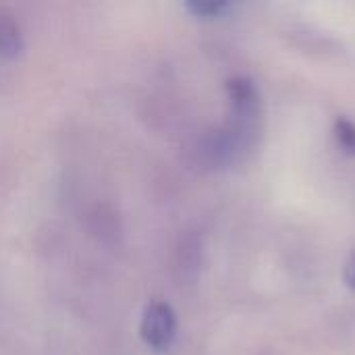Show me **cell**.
Wrapping results in <instances>:
<instances>
[{
  "instance_id": "obj_1",
  "label": "cell",
  "mask_w": 355,
  "mask_h": 355,
  "mask_svg": "<svg viewBox=\"0 0 355 355\" xmlns=\"http://www.w3.org/2000/svg\"><path fill=\"white\" fill-rule=\"evenodd\" d=\"M231 116L229 123L210 133L204 144V156L216 166H227L245 160L258 146L262 135V100L256 83L250 77H233L227 81Z\"/></svg>"
},
{
  "instance_id": "obj_2",
  "label": "cell",
  "mask_w": 355,
  "mask_h": 355,
  "mask_svg": "<svg viewBox=\"0 0 355 355\" xmlns=\"http://www.w3.org/2000/svg\"><path fill=\"white\" fill-rule=\"evenodd\" d=\"M177 333V318L171 306L154 302L146 308L141 318V337L154 349H166Z\"/></svg>"
},
{
  "instance_id": "obj_3",
  "label": "cell",
  "mask_w": 355,
  "mask_h": 355,
  "mask_svg": "<svg viewBox=\"0 0 355 355\" xmlns=\"http://www.w3.org/2000/svg\"><path fill=\"white\" fill-rule=\"evenodd\" d=\"M21 46H23V42H21L17 23L10 17L0 15V54L15 56L21 50Z\"/></svg>"
},
{
  "instance_id": "obj_4",
  "label": "cell",
  "mask_w": 355,
  "mask_h": 355,
  "mask_svg": "<svg viewBox=\"0 0 355 355\" xmlns=\"http://www.w3.org/2000/svg\"><path fill=\"white\" fill-rule=\"evenodd\" d=\"M335 137L339 148H343L345 154L355 156V123L347 116H337L335 121Z\"/></svg>"
},
{
  "instance_id": "obj_5",
  "label": "cell",
  "mask_w": 355,
  "mask_h": 355,
  "mask_svg": "<svg viewBox=\"0 0 355 355\" xmlns=\"http://www.w3.org/2000/svg\"><path fill=\"white\" fill-rule=\"evenodd\" d=\"M187 8L198 17H220L231 8V2L227 0H193L187 4Z\"/></svg>"
},
{
  "instance_id": "obj_6",
  "label": "cell",
  "mask_w": 355,
  "mask_h": 355,
  "mask_svg": "<svg viewBox=\"0 0 355 355\" xmlns=\"http://www.w3.org/2000/svg\"><path fill=\"white\" fill-rule=\"evenodd\" d=\"M343 279H345V285H347L352 291H355V250H354V254L349 256V260L345 262Z\"/></svg>"
}]
</instances>
